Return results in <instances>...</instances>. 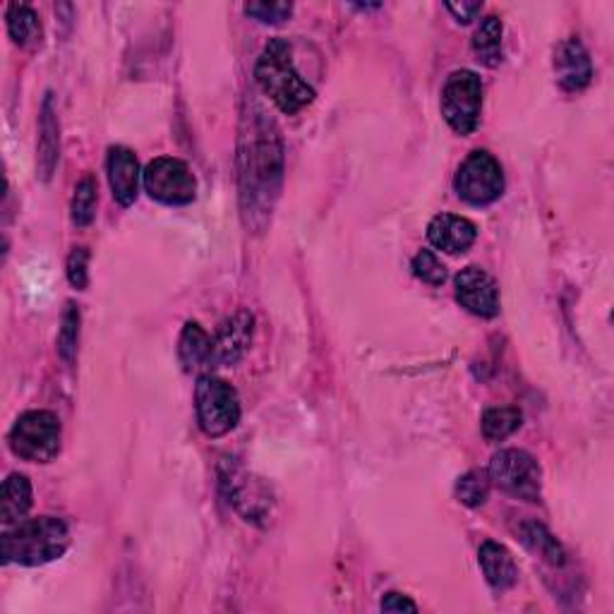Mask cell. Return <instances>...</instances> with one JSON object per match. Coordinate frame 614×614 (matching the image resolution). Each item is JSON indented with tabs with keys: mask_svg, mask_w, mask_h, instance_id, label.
<instances>
[{
	"mask_svg": "<svg viewBox=\"0 0 614 614\" xmlns=\"http://www.w3.org/2000/svg\"><path fill=\"white\" fill-rule=\"evenodd\" d=\"M241 204L247 226L265 228L284 175V147L272 123L253 119L241 140Z\"/></svg>",
	"mask_w": 614,
	"mask_h": 614,
	"instance_id": "1",
	"label": "cell"
},
{
	"mask_svg": "<svg viewBox=\"0 0 614 614\" xmlns=\"http://www.w3.org/2000/svg\"><path fill=\"white\" fill-rule=\"evenodd\" d=\"M255 78L262 92L286 115H296L315 101V90L296 70L294 53H290L286 39H272L267 43L257 61Z\"/></svg>",
	"mask_w": 614,
	"mask_h": 614,
	"instance_id": "2",
	"label": "cell"
},
{
	"mask_svg": "<svg viewBox=\"0 0 614 614\" xmlns=\"http://www.w3.org/2000/svg\"><path fill=\"white\" fill-rule=\"evenodd\" d=\"M70 548L68 525L55 516H41L14 523L3 533V562L39 566L61 560Z\"/></svg>",
	"mask_w": 614,
	"mask_h": 614,
	"instance_id": "3",
	"label": "cell"
},
{
	"mask_svg": "<svg viewBox=\"0 0 614 614\" xmlns=\"http://www.w3.org/2000/svg\"><path fill=\"white\" fill-rule=\"evenodd\" d=\"M61 420L51 411H27L14 422L8 442L14 457L29 463H49L61 454Z\"/></svg>",
	"mask_w": 614,
	"mask_h": 614,
	"instance_id": "4",
	"label": "cell"
},
{
	"mask_svg": "<svg viewBox=\"0 0 614 614\" xmlns=\"http://www.w3.org/2000/svg\"><path fill=\"white\" fill-rule=\"evenodd\" d=\"M197 422L207 437H224L241 422V399L226 379L204 375L195 391Z\"/></svg>",
	"mask_w": 614,
	"mask_h": 614,
	"instance_id": "5",
	"label": "cell"
},
{
	"mask_svg": "<svg viewBox=\"0 0 614 614\" xmlns=\"http://www.w3.org/2000/svg\"><path fill=\"white\" fill-rule=\"evenodd\" d=\"M490 480L502 492L523 502H538L543 490V471L540 463L523 449H502L490 461Z\"/></svg>",
	"mask_w": 614,
	"mask_h": 614,
	"instance_id": "6",
	"label": "cell"
},
{
	"mask_svg": "<svg viewBox=\"0 0 614 614\" xmlns=\"http://www.w3.org/2000/svg\"><path fill=\"white\" fill-rule=\"evenodd\" d=\"M454 187L463 202L473 204V207H488L504 193V173L500 161L485 150L471 152L457 171Z\"/></svg>",
	"mask_w": 614,
	"mask_h": 614,
	"instance_id": "7",
	"label": "cell"
},
{
	"mask_svg": "<svg viewBox=\"0 0 614 614\" xmlns=\"http://www.w3.org/2000/svg\"><path fill=\"white\" fill-rule=\"evenodd\" d=\"M482 82L473 70L451 72L442 92V115L457 135H471L480 123Z\"/></svg>",
	"mask_w": 614,
	"mask_h": 614,
	"instance_id": "8",
	"label": "cell"
},
{
	"mask_svg": "<svg viewBox=\"0 0 614 614\" xmlns=\"http://www.w3.org/2000/svg\"><path fill=\"white\" fill-rule=\"evenodd\" d=\"M218 475H222V488L228 497V502L236 506V511L245 521L262 523L272 516L274 497L272 490L259 478L247 473L243 465L231 459L222 463Z\"/></svg>",
	"mask_w": 614,
	"mask_h": 614,
	"instance_id": "9",
	"label": "cell"
},
{
	"mask_svg": "<svg viewBox=\"0 0 614 614\" xmlns=\"http://www.w3.org/2000/svg\"><path fill=\"white\" fill-rule=\"evenodd\" d=\"M144 190L150 197L168 204V207H183L197 197V181L193 171L187 168L185 161L173 156L154 158L142 173Z\"/></svg>",
	"mask_w": 614,
	"mask_h": 614,
	"instance_id": "10",
	"label": "cell"
},
{
	"mask_svg": "<svg viewBox=\"0 0 614 614\" xmlns=\"http://www.w3.org/2000/svg\"><path fill=\"white\" fill-rule=\"evenodd\" d=\"M457 300L478 317H494L500 313V286L480 267H465L457 274Z\"/></svg>",
	"mask_w": 614,
	"mask_h": 614,
	"instance_id": "11",
	"label": "cell"
},
{
	"mask_svg": "<svg viewBox=\"0 0 614 614\" xmlns=\"http://www.w3.org/2000/svg\"><path fill=\"white\" fill-rule=\"evenodd\" d=\"M255 334V317L247 310H238L231 315L222 327H218L216 336L212 339V365L216 368H228L236 365L245 350L253 344Z\"/></svg>",
	"mask_w": 614,
	"mask_h": 614,
	"instance_id": "12",
	"label": "cell"
},
{
	"mask_svg": "<svg viewBox=\"0 0 614 614\" xmlns=\"http://www.w3.org/2000/svg\"><path fill=\"white\" fill-rule=\"evenodd\" d=\"M554 75L564 92H583L593 80V63L579 39H564L554 49Z\"/></svg>",
	"mask_w": 614,
	"mask_h": 614,
	"instance_id": "13",
	"label": "cell"
},
{
	"mask_svg": "<svg viewBox=\"0 0 614 614\" xmlns=\"http://www.w3.org/2000/svg\"><path fill=\"white\" fill-rule=\"evenodd\" d=\"M109 183L113 190V199L121 207H130L140 193V161L127 147H111L109 150Z\"/></svg>",
	"mask_w": 614,
	"mask_h": 614,
	"instance_id": "14",
	"label": "cell"
},
{
	"mask_svg": "<svg viewBox=\"0 0 614 614\" xmlns=\"http://www.w3.org/2000/svg\"><path fill=\"white\" fill-rule=\"evenodd\" d=\"M428 238L437 250L459 255L465 253L478 238V228L473 222H468L457 214H440L434 216L428 226Z\"/></svg>",
	"mask_w": 614,
	"mask_h": 614,
	"instance_id": "15",
	"label": "cell"
},
{
	"mask_svg": "<svg viewBox=\"0 0 614 614\" xmlns=\"http://www.w3.org/2000/svg\"><path fill=\"white\" fill-rule=\"evenodd\" d=\"M58 156H61V125H58V115L53 109V94H47L39 115V144H37V166H39L41 181L49 183L53 178Z\"/></svg>",
	"mask_w": 614,
	"mask_h": 614,
	"instance_id": "16",
	"label": "cell"
},
{
	"mask_svg": "<svg viewBox=\"0 0 614 614\" xmlns=\"http://www.w3.org/2000/svg\"><path fill=\"white\" fill-rule=\"evenodd\" d=\"M478 562L482 566V574H485L494 591H506L519 581V566L514 557H511V552L504 545L494 543V540L482 543L478 552Z\"/></svg>",
	"mask_w": 614,
	"mask_h": 614,
	"instance_id": "17",
	"label": "cell"
},
{
	"mask_svg": "<svg viewBox=\"0 0 614 614\" xmlns=\"http://www.w3.org/2000/svg\"><path fill=\"white\" fill-rule=\"evenodd\" d=\"M178 358L187 372H195L212 365V339L197 321H187L178 341Z\"/></svg>",
	"mask_w": 614,
	"mask_h": 614,
	"instance_id": "18",
	"label": "cell"
},
{
	"mask_svg": "<svg viewBox=\"0 0 614 614\" xmlns=\"http://www.w3.org/2000/svg\"><path fill=\"white\" fill-rule=\"evenodd\" d=\"M516 533H519L521 543L533 554H538L540 560H545L552 566H562L566 562V554H564L562 545L557 543V538H554L543 523L523 521L516 529Z\"/></svg>",
	"mask_w": 614,
	"mask_h": 614,
	"instance_id": "19",
	"label": "cell"
},
{
	"mask_svg": "<svg viewBox=\"0 0 614 614\" xmlns=\"http://www.w3.org/2000/svg\"><path fill=\"white\" fill-rule=\"evenodd\" d=\"M29 506H32V482L20 473L8 475L3 482V509H0V521H3L6 529L20 523Z\"/></svg>",
	"mask_w": 614,
	"mask_h": 614,
	"instance_id": "20",
	"label": "cell"
},
{
	"mask_svg": "<svg viewBox=\"0 0 614 614\" xmlns=\"http://www.w3.org/2000/svg\"><path fill=\"white\" fill-rule=\"evenodd\" d=\"M502 20L494 18V14L482 20V24L478 27V32L473 37V51L482 65L497 68L502 63Z\"/></svg>",
	"mask_w": 614,
	"mask_h": 614,
	"instance_id": "21",
	"label": "cell"
},
{
	"mask_svg": "<svg viewBox=\"0 0 614 614\" xmlns=\"http://www.w3.org/2000/svg\"><path fill=\"white\" fill-rule=\"evenodd\" d=\"M6 20L8 32L18 47H29V43H37L41 39V22L34 8H29L24 3H12L8 8Z\"/></svg>",
	"mask_w": 614,
	"mask_h": 614,
	"instance_id": "22",
	"label": "cell"
},
{
	"mask_svg": "<svg viewBox=\"0 0 614 614\" xmlns=\"http://www.w3.org/2000/svg\"><path fill=\"white\" fill-rule=\"evenodd\" d=\"M521 411L516 408H490L482 416V437L488 442H502L521 428Z\"/></svg>",
	"mask_w": 614,
	"mask_h": 614,
	"instance_id": "23",
	"label": "cell"
},
{
	"mask_svg": "<svg viewBox=\"0 0 614 614\" xmlns=\"http://www.w3.org/2000/svg\"><path fill=\"white\" fill-rule=\"evenodd\" d=\"M72 224L84 228L94 222V212H96V181L92 175H84V178L78 183L75 195H72Z\"/></svg>",
	"mask_w": 614,
	"mask_h": 614,
	"instance_id": "24",
	"label": "cell"
},
{
	"mask_svg": "<svg viewBox=\"0 0 614 614\" xmlns=\"http://www.w3.org/2000/svg\"><path fill=\"white\" fill-rule=\"evenodd\" d=\"M490 485H492V480L485 471H468L457 482L459 502L465 504V506H471V509L482 506L490 497Z\"/></svg>",
	"mask_w": 614,
	"mask_h": 614,
	"instance_id": "25",
	"label": "cell"
},
{
	"mask_svg": "<svg viewBox=\"0 0 614 614\" xmlns=\"http://www.w3.org/2000/svg\"><path fill=\"white\" fill-rule=\"evenodd\" d=\"M80 344V310L75 303L65 305V313L61 319V331H58V354L70 365L78 356Z\"/></svg>",
	"mask_w": 614,
	"mask_h": 614,
	"instance_id": "26",
	"label": "cell"
},
{
	"mask_svg": "<svg viewBox=\"0 0 614 614\" xmlns=\"http://www.w3.org/2000/svg\"><path fill=\"white\" fill-rule=\"evenodd\" d=\"M413 274L422 284L442 286L447 282V267L432 250H420L413 259Z\"/></svg>",
	"mask_w": 614,
	"mask_h": 614,
	"instance_id": "27",
	"label": "cell"
},
{
	"mask_svg": "<svg viewBox=\"0 0 614 614\" xmlns=\"http://www.w3.org/2000/svg\"><path fill=\"white\" fill-rule=\"evenodd\" d=\"M68 279L78 290H84L90 284V250L86 247H75L68 257Z\"/></svg>",
	"mask_w": 614,
	"mask_h": 614,
	"instance_id": "28",
	"label": "cell"
},
{
	"mask_svg": "<svg viewBox=\"0 0 614 614\" xmlns=\"http://www.w3.org/2000/svg\"><path fill=\"white\" fill-rule=\"evenodd\" d=\"M245 12L250 14V18L259 20V22L279 24V22L290 18L294 6H290V3H250V6H245Z\"/></svg>",
	"mask_w": 614,
	"mask_h": 614,
	"instance_id": "29",
	"label": "cell"
},
{
	"mask_svg": "<svg viewBox=\"0 0 614 614\" xmlns=\"http://www.w3.org/2000/svg\"><path fill=\"white\" fill-rule=\"evenodd\" d=\"M382 612H418V605L401 593H387L382 601Z\"/></svg>",
	"mask_w": 614,
	"mask_h": 614,
	"instance_id": "30",
	"label": "cell"
},
{
	"mask_svg": "<svg viewBox=\"0 0 614 614\" xmlns=\"http://www.w3.org/2000/svg\"><path fill=\"white\" fill-rule=\"evenodd\" d=\"M447 10L454 14L457 22L461 24H468V22H473L480 10H482V3H447Z\"/></svg>",
	"mask_w": 614,
	"mask_h": 614,
	"instance_id": "31",
	"label": "cell"
}]
</instances>
